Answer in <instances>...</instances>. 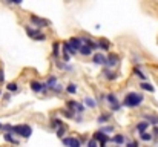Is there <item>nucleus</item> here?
Segmentation results:
<instances>
[{"label": "nucleus", "mask_w": 158, "mask_h": 147, "mask_svg": "<svg viewBox=\"0 0 158 147\" xmlns=\"http://www.w3.org/2000/svg\"><path fill=\"white\" fill-rule=\"evenodd\" d=\"M134 74L141 80V81H148V77H146V74H143V71L140 69V67H134Z\"/></svg>", "instance_id": "25"}, {"label": "nucleus", "mask_w": 158, "mask_h": 147, "mask_svg": "<svg viewBox=\"0 0 158 147\" xmlns=\"http://www.w3.org/2000/svg\"><path fill=\"white\" fill-rule=\"evenodd\" d=\"M29 22H31V25H34V28H37V29H42V28L49 26V22H48L46 18H42V17H39V15H35V14H31Z\"/></svg>", "instance_id": "4"}, {"label": "nucleus", "mask_w": 158, "mask_h": 147, "mask_svg": "<svg viewBox=\"0 0 158 147\" xmlns=\"http://www.w3.org/2000/svg\"><path fill=\"white\" fill-rule=\"evenodd\" d=\"M61 143H63L66 147H81L80 140L75 138V137H64V138L61 140Z\"/></svg>", "instance_id": "9"}, {"label": "nucleus", "mask_w": 158, "mask_h": 147, "mask_svg": "<svg viewBox=\"0 0 158 147\" xmlns=\"http://www.w3.org/2000/svg\"><path fill=\"white\" fill-rule=\"evenodd\" d=\"M0 97H2V92H0Z\"/></svg>", "instance_id": "43"}, {"label": "nucleus", "mask_w": 158, "mask_h": 147, "mask_svg": "<svg viewBox=\"0 0 158 147\" xmlns=\"http://www.w3.org/2000/svg\"><path fill=\"white\" fill-rule=\"evenodd\" d=\"M0 129H2V124H0Z\"/></svg>", "instance_id": "42"}, {"label": "nucleus", "mask_w": 158, "mask_h": 147, "mask_svg": "<svg viewBox=\"0 0 158 147\" xmlns=\"http://www.w3.org/2000/svg\"><path fill=\"white\" fill-rule=\"evenodd\" d=\"M100 130H102L103 133H112V132L115 130V127H114V126H103V127H100Z\"/></svg>", "instance_id": "34"}, {"label": "nucleus", "mask_w": 158, "mask_h": 147, "mask_svg": "<svg viewBox=\"0 0 158 147\" xmlns=\"http://www.w3.org/2000/svg\"><path fill=\"white\" fill-rule=\"evenodd\" d=\"M103 77H105L107 81H114V80H117L118 75L114 72V69H107V67H106L105 71H103Z\"/></svg>", "instance_id": "14"}, {"label": "nucleus", "mask_w": 158, "mask_h": 147, "mask_svg": "<svg viewBox=\"0 0 158 147\" xmlns=\"http://www.w3.org/2000/svg\"><path fill=\"white\" fill-rule=\"evenodd\" d=\"M140 88H141L143 91H148V92H155V88H154L149 81H141V83H140Z\"/></svg>", "instance_id": "20"}, {"label": "nucleus", "mask_w": 158, "mask_h": 147, "mask_svg": "<svg viewBox=\"0 0 158 147\" xmlns=\"http://www.w3.org/2000/svg\"><path fill=\"white\" fill-rule=\"evenodd\" d=\"M98 100H100V101H105V100H106V95H105V94H102V95L98 97Z\"/></svg>", "instance_id": "40"}, {"label": "nucleus", "mask_w": 158, "mask_h": 147, "mask_svg": "<svg viewBox=\"0 0 158 147\" xmlns=\"http://www.w3.org/2000/svg\"><path fill=\"white\" fill-rule=\"evenodd\" d=\"M55 132H57V137L63 140V138H64V135H66V126H61V127H58Z\"/></svg>", "instance_id": "33"}, {"label": "nucleus", "mask_w": 158, "mask_h": 147, "mask_svg": "<svg viewBox=\"0 0 158 147\" xmlns=\"http://www.w3.org/2000/svg\"><path fill=\"white\" fill-rule=\"evenodd\" d=\"M120 63V57L117 55V54H109L107 57H106V66H107V69H114L117 64Z\"/></svg>", "instance_id": "8"}, {"label": "nucleus", "mask_w": 158, "mask_h": 147, "mask_svg": "<svg viewBox=\"0 0 158 147\" xmlns=\"http://www.w3.org/2000/svg\"><path fill=\"white\" fill-rule=\"evenodd\" d=\"M106 101L109 103V107H110V110H112V112H118V110H120L121 103L118 101V98H117V95H115L114 92H110V94H107V95H106Z\"/></svg>", "instance_id": "5"}, {"label": "nucleus", "mask_w": 158, "mask_h": 147, "mask_svg": "<svg viewBox=\"0 0 158 147\" xmlns=\"http://www.w3.org/2000/svg\"><path fill=\"white\" fill-rule=\"evenodd\" d=\"M69 43H71V46L75 49L77 52L80 51V48L83 46V42H81V37H72L71 40H69Z\"/></svg>", "instance_id": "12"}, {"label": "nucleus", "mask_w": 158, "mask_h": 147, "mask_svg": "<svg viewBox=\"0 0 158 147\" xmlns=\"http://www.w3.org/2000/svg\"><path fill=\"white\" fill-rule=\"evenodd\" d=\"M126 147H140V143L138 141H127Z\"/></svg>", "instance_id": "37"}, {"label": "nucleus", "mask_w": 158, "mask_h": 147, "mask_svg": "<svg viewBox=\"0 0 158 147\" xmlns=\"http://www.w3.org/2000/svg\"><path fill=\"white\" fill-rule=\"evenodd\" d=\"M61 51H63V54H69V55H75V54H77V51L71 46L69 40H68V42H63V45H61Z\"/></svg>", "instance_id": "11"}, {"label": "nucleus", "mask_w": 158, "mask_h": 147, "mask_svg": "<svg viewBox=\"0 0 158 147\" xmlns=\"http://www.w3.org/2000/svg\"><path fill=\"white\" fill-rule=\"evenodd\" d=\"M109 120H110V113H100L98 118H97V123H98V124H105Z\"/></svg>", "instance_id": "22"}, {"label": "nucleus", "mask_w": 158, "mask_h": 147, "mask_svg": "<svg viewBox=\"0 0 158 147\" xmlns=\"http://www.w3.org/2000/svg\"><path fill=\"white\" fill-rule=\"evenodd\" d=\"M6 89H8V92H17V91H19V84H17L15 81L8 83V84H6Z\"/></svg>", "instance_id": "31"}, {"label": "nucleus", "mask_w": 158, "mask_h": 147, "mask_svg": "<svg viewBox=\"0 0 158 147\" xmlns=\"http://www.w3.org/2000/svg\"><path fill=\"white\" fill-rule=\"evenodd\" d=\"M152 135H154V138H155V137H158V126H155V127H154V130H152Z\"/></svg>", "instance_id": "38"}, {"label": "nucleus", "mask_w": 158, "mask_h": 147, "mask_svg": "<svg viewBox=\"0 0 158 147\" xmlns=\"http://www.w3.org/2000/svg\"><path fill=\"white\" fill-rule=\"evenodd\" d=\"M51 91H52V92H55V94H58V92H61V91H63V86L57 83V84L54 86V88H52V89H51Z\"/></svg>", "instance_id": "36"}, {"label": "nucleus", "mask_w": 158, "mask_h": 147, "mask_svg": "<svg viewBox=\"0 0 158 147\" xmlns=\"http://www.w3.org/2000/svg\"><path fill=\"white\" fill-rule=\"evenodd\" d=\"M78 101H75V100H69V101H66V109L68 110H71V112H77V107H78Z\"/></svg>", "instance_id": "17"}, {"label": "nucleus", "mask_w": 158, "mask_h": 147, "mask_svg": "<svg viewBox=\"0 0 158 147\" xmlns=\"http://www.w3.org/2000/svg\"><path fill=\"white\" fill-rule=\"evenodd\" d=\"M144 121H148L149 124H152L154 127L158 126V115H154V113H146L144 115Z\"/></svg>", "instance_id": "16"}, {"label": "nucleus", "mask_w": 158, "mask_h": 147, "mask_svg": "<svg viewBox=\"0 0 158 147\" xmlns=\"http://www.w3.org/2000/svg\"><path fill=\"white\" fill-rule=\"evenodd\" d=\"M3 98H5V100H9V98H11V94H9V92H8V94H5Z\"/></svg>", "instance_id": "41"}, {"label": "nucleus", "mask_w": 158, "mask_h": 147, "mask_svg": "<svg viewBox=\"0 0 158 147\" xmlns=\"http://www.w3.org/2000/svg\"><path fill=\"white\" fill-rule=\"evenodd\" d=\"M66 92H68L69 95H75V94H77V84H75V83H69V84L66 86Z\"/></svg>", "instance_id": "27"}, {"label": "nucleus", "mask_w": 158, "mask_h": 147, "mask_svg": "<svg viewBox=\"0 0 158 147\" xmlns=\"http://www.w3.org/2000/svg\"><path fill=\"white\" fill-rule=\"evenodd\" d=\"M31 91L32 92H35V94H45L46 91H48V88H46V84L45 83H40V81H37V80H34V81H31Z\"/></svg>", "instance_id": "7"}, {"label": "nucleus", "mask_w": 158, "mask_h": 147, "mask_svg": "<svg viewBox=\"0 0 158 147\" xmlns=\"http://www.w3.org/2000/svg\"><path fill=\"white\" fill-rule=\"evenodd\" d=\"M0 83H5V75H3V71L0 69Z\"/></svg>", "instance_id": "39"}, {"label": "nucleus", "mask_w": 158, "mask_h": 147, "mask_svg": "<svg viewBox=\"0 0 158 147\" xmlns=\"http://www.w3.org/2000/svg\"><path fill=\"white\" fill-rule=\"evenodd\" d=\"M81 55H85V57H88V55H91L92 54V49L89 48V46H86V45H83L81 48H80V51H78Z\"/></svg>", "instance_id": "29"}, {"label": "nucleus", "mask_w": 158, "mask_h": 147, "mask_svg": "<svg viewBox=\"0 0 158 147\" xmlns=\"http://www.w3.org/2000/svg\"><path fill=\"white\" fill-rule=\"evenodd\" d=\"M86 147H98V143L94 140V138H91V140H88V143H86Z\"/></svg>", "instance_id": "35"}, {"label": "nucleus", "mask_w": 158, "mask_h": 147, "mask_svg": "<svg viewBox=\"0 0 158 147\" xmlns=\"http://www.w3.org/2000/svg\"><path fill=\"white\" fill-rule=\"evenodd\" d=\"M110 141H112L114 144H117V146H121V144L126 143V137H124L123 133H117V135H114V137L110 138Z\"/></svg>", "instance_id": "13"}, {"label": "nucleus", "mask_w": 158, "mask_h": 147, "mask_svg": "<svg viewBox=\"0 0 158 147\" xmlns=\"http://www.w3.org/2000/svg\"><path fill=\"white\" fill-rule=\"evenodd\" d=\"M57 67L58 69H63V71H72V66L71 64H68V63H61V61H57Z\"/></svg>", "instance_id": "30"}, {"label": "nucleus", "mask_w": 158, "mask_h": 147, "mask_svg": "<svg viewBox=\"0 0 158 147\" xmlns=\"http://www.w3.org/2000/svg\"><path fill=\"white\" fill-rule=\"evenodd\" d=\"M61 126H64V124H63V121H61L60 118H52V120H51V129L57 130V129L61 127Z\"/></svg>", "instance_id": "23"}, {"label": "nucleus", "mask_w": 158, "mask_h": 147, "mask_svg": "<svg viewBox=\"0 0 158 147\" xmlns=\"http://www.w3.org/2000/svg\"><path fill=\"white\" fill-rule=\"evenodd\" d=\"M45 84H46V88H48V89L51 91L54 86L57 84V77H55V75H51V77H49V78L46 80V83H45Z\"/></svg>", "instance_id": "24"}, {"label": "nucleus", "mask_w": 158, "mask_h": 147, "mask_svg": "<svg viewBox=\"0 0 158 147\" xmlns=\"http://www.w3.org/2000/svg\"><path fill=\"white\" fill-rule=\"evenodd\" d=\"M97 143H100V147H106V144L110 141V137L109 135H106V133H103L102 130H97L95 133H94V137H92Z\"/></svg>", "instance_id": "6"}, {"label": "nucleus", "mask_w": 158, "mask_h": 147, "mask_svg": "<svg viewBox=\"0 0 158 147\" xmlns=\"http://www.w3.org/2000/svg\"><path fill=\"white\" fill-rule=\"evenodd\" d=\"M97 43H98V49H102V51H109L110 49V42L106 40V39H100Z\"/></svg>", "instance_id": "18"}, {"label": "nucleus", "mask_w": 158, "mask_h": 147, "mask_svg": "<svg viewBox=\"0 0 158 147\" xmlns=\"http://www.w3.org/2000/svg\"><path fill=\"white\" fill-rule=\"evenodd\" d=\"M12 135L15 137H22V138H29L32 135V127L29 124H17L12 126Z\"/></svg>", "instance_id": "2"}, {"label": "nucleus", "mask_w": 158, "mask_h": 147, "mask_svg": "<svg viewBox=\"0 0 158 147\" xmlns=\"http://www.w3.org/2000/svg\"><path fill=\"white\" fill-rule=\"evenodd\" d=\"M140 140L144 143H151L154 140V135H152V132H144V133H140Z\"/></svg>", "instance_id": "21"}, {"label": "nucleus", "mask_w": 158, "mask_h": 147, "mask_svg": "<svg viewBox=\"0 0 158 147\" xmlns=\"http://www.w3.org/2000/svg\"><path fill=\"white\" fill-rule=\"evenodd\" d=\"M25 31H26V34H28L32 40H39V42H45V40H46V35L42 34L40 29H37V28H32V26L26 25V26H25Z\"/></svg>", "instance_id": "3"}, {"label": "nucleus", "mask_w": 158, "mask_h": 147, "mask_svg": "<svg viewBox=\"0 0 158 147\" xmlns=\"http://www.w3.org/2000/svg\"><path fill=\"white\" fill-rule=\"evenodd\" d=\"M60 48H61V45H60L58 42H54V45H52V55L55 57V58L60 55Z\"/></svg>", "instance_id": "28"}, {"label": "nucleus", "mask_w": 158, "mask_h": 147, "mask_svg": "<svg viewBox=\"0 0 158 147\" xmlns=\"http://www.w3.org/2000/svg\"><path fill=\"white\" fill-rule=\"evenodd\" d=\"M3 138H5L6 143H9V144H12V146H19V140H15V138L12 137V133H5Z\"/></svg>", "instance_id": "19"}, {"label": "nucleus", "mask_w": 158, "mask_h": 147, "mask_svg": "<svg viewBox=\"0 0 158 147\" xmlns=\"http://www.w3.org/2000/svg\"><path fill=\"white\" fill-rule=\"evenodd\" d=\"M83 103H85V106H88L89 109H94V107L97 106V103L94 101V98H91V97H85Z\"/></svg>", "instance_id": "26"}, {"label": "nucleus", "mask_w": 158, "mask_h": 147, "mask_svg": "<svg viewBox=\"0 0 158 147\" xmlns=\"http://www.w3.org/2000/svg\"><path fill=\"white\" fill-rule=\"evenodd\" d=\"M61 115H63L64 118H69V120L75 118V113H74V112H71V110H68V109H63V110H61Z\"/></svg>", "instance_id": "32"}, {"label": "nucleus", "mask_w": 158, "mask_h": 147, "mask_svg": "<svg viewBox=\"0 0 158 147\" xmlns=\"http://www.w3.org/2000/svg\"><path fill=\"white\" fill-rule=\"evenodd\" d=\"M92 61H94V64L106 66V55L100 54V52H97V54H94V57H92Z\"/></svg>", "instance_id": "10"}, {"label": "nucleus", "mask_w": 158, "mask_h": 147, "mask_svg": "<svg viewBox=\"0 0 158 147\" xmlns=\"http://www.w3.org/2000/svg\"><path fill=\"white\" fill-rule=\"evenodd\" d=\"M143 101H144V95L143 94H140V92H127L124 95V98H123V101H121V106L134 109V107L141 106Z\"/></svg>", "instance_id": "1"}, {"label": "nucleus", "mask_w": 158, "mask_h": 147, "mask_svg": "<svg viewBox=\"0 0 158 147\" xmlns=\"http://www.w3.org/2000/svg\"><path fill=\"white\" fill-rule=\"evenodd\" d=\"M135 129H137V132H138V133H144V132H148V129H149V123L143 120V121L137 123Z\"/></svg>", "instance_id": "15"}]
</instances>
